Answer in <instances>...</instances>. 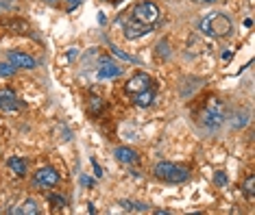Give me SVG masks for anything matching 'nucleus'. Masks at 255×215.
<instances>
[{
	"instance_id": "a878e982",
	"label": "nucleus",
	"mask_w": 255,
	"mask_h": 215,
	"mask_svg": "<svg viewBox=\"0 0 255 215\" xmlns=\"http://www.w3.org/2000/svg\"><path fill=\"white\" fill-rule=\"evenodd\" d=\"M81 185H85V187H92V185H94V180L90 178V176H85V174H83V176H81Z\"/></svg>"
},
{
	"instance_id": "7ed1b4c3",
	"label": "nucleus",
	"mask_w": 255,
	"mask_h": 215,
	"mask_svg": "<svg viewBox=\"0 0 255 215\" xmlns=\"http://www.w3.org/2000/svg\"><path fill=\"white\" fill-rule=\"evenodd\" d=\"M155 176H157L159 180H164V183H186L188 178H190V170L184 168V165L179 163H170V161H159L155 165Z\"/></svg>"
},
{
	"instance_id": "2eb2a0df",
	"label": "nucleus",
	"mask_w": 255,
	"mask_h": 215,
	"mask_svg": "<svg viewBox=\"0 0 255 215\" xmlns=\"http://www.w3.org/2000/svg\"><path fill=\"white\" fill-rule=\"evenodd\" d=\"M15 213H20V215H37L40 213V209H37L35 200H26L24 205H22V209H15Z\"/></svg>"
},
{
	"instance_id": "423d86ee",
	"label": "nucleus",
	"mask_w": 255,
	"mask_h": 215,
	"mask_svg": "<svg viewBox=\"0 0 255 215\" xmlns=\"http://www.w3.org/2000/svg\"><path fill=\"white\" fill-rule=\"evenodd\" d=\"M33 183L37 187H44V189H48V187H55L59 185V174L55 172L53 168H42L35 172V178H33Z\"/></svg>"
},
{
	"instance_id": "dca6fc26",
	"label": "nucleus",
	"mask_w": 255,
	"mask_h": 215,
	"mask_svg": "<svg viewBox=\"0 0 255 215\" xmlns=\"http://www.w3.org/2000/svg\"><path fill=\"white\" fill-rule=\"evenodd\" d=\"M242 189H245V196L249 198V200H253V198H255V176H253V174L247 176L245 187H242Z\"/></svg>"
},
{
	"instance_id": "bb28decb",
	"label": "nucleus",
	"mask_w": 255,
	"mask_h": 215,
	"mask_svg": "<svg viewBox=\"0 0 255 215\" xmlns=\"http://www.w3.org/2000/svg\"><path fill=\"white\" fill-rule=\"evenodd\" d=\"M194 2H201V4H214L216 0H194Z\"/></svg>"
},
{
	"instance_id": "0eeeda50",
	"label": "nucleus",
	"mask_w": 255,
	"mask_h": 215,
	"mask_svg": "<svg viewBox=\"0 0 255 215\" xmlns=\"http://www.w3.org/2000/svg\"><path fill=\"white\" fill-rule=\"evenodd\" d=\"M7 59L13 68H22V70H33L37 65V61L31 57V54H24V52H18V50H9Z\"/></svg>"
},
{
	"instance_id": "ddd939ff",
	"label": "nucleus",
	"mask_w": 255,
	"mask_h": 215,
	"mask_svg": "<svg viewBox=\"0 0 255 215\" xmlns=\"http://www.w3.org/2000/svg\"><path fill=\"white\" fill-rule=\"evenodd\" d=\"M7 29L15 35H31V26L26 24L24 20H9L7 22Z\"/></svg>"
},
{
	"instance_id": "f3484780",
	"label": "nucleus",
	"mask_w": 255,
	"mask_h": 215,
	"mask_svg": "<svg viewBox=\"0 0 255 215\" xmlns=\"http://www.w3.org/2000/svg\"><path fill=\"white\" fill-rule=\"evenodd\" d=\"M112 54H114V57H120V59H123V61H129V63H137V65L142 63L137 57H131V54H127L125 50H120V48H116V46L112 48Z\"/></svg>"
},
{
	"instance_id": "f257e3e1",
	"label": "nucleus",
	"mask_w": 255,
	"mask_h": 215,
	"mask_svg": "<svg viewBox=\"0 0 255 215\" xmlns=\"http://www.w3.org/2000/svg\"><path fill=\"white\" fill-rule=\"evenodd\" d=\"M198 120H201L203 129L207 130H218L220 126L225 124L227 115H225V102L220 100V98L212 96L207 102H205V107L201 109V115H198Z\"/></svg>"
},
{
	"instance_id": "393cba45",
	"label": "nucleus",
	"mask_w": 255,
	"mask_h": 215,
	"mask_svg": "<svg viewBox=\"0 0 255 215\" xmlns=\"http://www.w3.org/2000/svg\"><path fill=\"white\" fill-rule=\"evenodd\" d=\"M92 165H94V174H96L98 178H103V168L96 163V159H92Z\"/></svg>"
},
{
	"instance_id": "a211bd4d",
	"label": "nucleus",
	"mask_w": 255,
	"mask_h": 215,
	"mask_svg": "<svg viewBox=\"0 0 255 215\" xmlns=\"http://www.w3.org/2000/svg\"><path fill=\"white\" fill-rule=\"evenodd\" d=\"M120 207L127 211H146V205H137V202H129V200H120Z\"/></svg>"
},
{
	"instance_id": "4be33fe9",
	"label": "nucleus",
	"mask_w": 255,
	"mask_h": 215,
	"mask_svg": "<svg viewBox=\"0 0 255 215\" xmlns=\"http://www.w3.org/2000/svg\"><path fill=\"white\" fill-rule=\"evenodd\" d=\"M227 180H229V178H227V174H225V172H216V174H214V183L218 185V187H225V185H227Z\"/></svg>"
},
{
	"instance_id": "c85d7f7f",
	"label": "nucleus",
	"mask_w": 255,
	"mask_h": 215,
	"mask_svg": "<svg viewBox=\"0 0 255 215\" xmlns=\"http://www.w3.org/2000/svg\"><path fill=\"white\" fill-rule=\"evenodd\" d=\"M4 2H13V0H4Z\"/></svg>"
},
{
	"instance_id": "9d476101",
	"label": "nucleus",
	"mask_w": 255,
	"mask_h": 215,
	"mask_svg": "<svg viewBox=\"0 0 255 215\" xmlns=\"http://www.w3.org/2000/svg\"><path fill=\"white\" fill-rule=\"evenodd\" d=\"M0 109L7 113H13L20 109L18 104V98H15V93L11 89H0Z\"/></svg>"
},
{
	"instance_id": "1a4fd4ad",
	"label": "nucleus",
	"mask_w": 255,
	"mask_h": 215,
	"mask_svg": "<svg viewBox=\"0 0 255 215\" xmlns=\"http://www.w3.org/2000/svg\"><path fill=\"white\" fill-rule=\"evenodd\" d=\"M123 74V68L120 65H116L112 61H107V59H103L101 65H98V72H96V76L101 81H107V79H116V76H120Z\"/></svg>"
},
{
	"instance_id": "412c9836",
	"label": "nucleus",
	"mask_w": 255,
	"mask_h": 215,
	"mask_svg": "<svg viewBox=\"0 0 255 215\" xmlns=\"http://www.w3.org/2000/svg\"><path fill=\"white\" fill-rule=\"evenodd\" d=\"M13 72H15V68L11 63H0V76L2 79H7V76H13Z\"/></svg>"
},
{
	"instance_id": "cd10ccee",
	"label": "nucleus",
	"mask_w": 255,
	"mask_h": 215,
	"mask_svg": "<svg viewBox=\"0 0 255 215\" xmlns=\"http://www.w3.org/2000/svg\"><path fill=\"white\" fill-rule=\"evenodd\" d=\"M118 2H123V0H114V4H118Z\"/></svg>"
},
{
	"instance_id": "5701e85b",
	"label": "nucleus",
	"mask_w": 255,
	"mask_h": 215,
	"mask_svg": "<svg viewBox=\"0 0 255 215\" xmlns=\"http://www.w3.org/2000/svg\"><path fill=\"white\" fill-rule=\"evenodd\" d=\"M157 50H159V57H162V59H166V57H168V42H159V46H157Z\"/></svg>"
},
{
	"instance_id": "aec40b11",
	"label": "nucleus",
	"mask_w": 255,
	"mask_h": 215,
	"mask_svg": "<svg viewBox=\"0 0 255 215\" xmlns=\"http://www.w3.org/2000/svg\"><path fill=\"white\" fill-rule=\"evenodd\" d=\"M46 198H48V202H51L55 209H64V207H65V198H62V196H57V194H48Z\"/></svg>"
},
{
	"instance_id": "39448f33",
	"label": "nucleus",
	"mask_w": 255,
	"mask_h": 215,
	"mask_svg": "<svg viewBox=\"0 0 255 215\" xmlns=\"http://www.w3.org/2000/svg\"><path fill=\"white\" fill-rule=\"evenodd\" d=\"M151 85H155L151 76H148V74H144V72H137L135 76H131V79L127 81L125 91L129 93V96H135V93L144 91V89H146V87H151Z\"/></svg>"
},
{
	"instance_id": "9b49d317",
	"label": "nucleus",
	"mask_w": 255,
	"mask_h": 215,
	"mask_svg": "<svg viewBox=\"0 0 255 215\" xmlns=\"http://www.w3.org/2000/svg\"><path fill=\"white\" fill-rule=\"evenodd\" d=\"M155 96H157V91H155V87L151 85V87H146L144 91L135 93V96H133V102H135L140 109H146V107H151V104L155 102Z\"/></svg>"
},
{
	"instance_id": "4468645a",
	"label": "nucleus",
	"mask_w": 255,
	"mask_h": 215,
	"mask_svg": "<svg viewBox=\"0 0 255 215\" xmlns=\"http://www.w3.org/2000/svg\"><path fill=\"white\" fill-rule=\"evenodd\" d=\"M7 165H9V170L13 172L15 176H24L26 174V163H24V159H20V157H11L7 159Z\"/></svg>"
},
{
	"instance_id": "6e6552de",
	"label": "nucleus",
	"mask_w": 255,
	"mask_h": 215,
	"mask_svg": "<svg viewBox=\"0 0 255 215\" xmlns=\"http://www.w3.org/2000/svg\"><path fill=\"white\" fill-rule=\"evenodd\" d=\"M146 33H151V26H144L131 18L125 20V37L127 40H135V37H142V35H146Z\"/></svg>"
},
{
	"instance_id": "6ab92c4d",
	"label": "nucleus",
	"mask_w": 255,
	"mask_h": 215,
	"mask_svg": "<svg viewBox=\"0 0 255 215\" xmlns=\"http://www.w3.org/2000/svg\"><path fill=\"white\" fill-rule=\"evenodd\" d=\"M105 109V100L103 98H92V104H90V113L92 115H98Z\"/></svg>"
},
{
	"instance_id": "f8f14e48",
	"label": "nucleus",
	"mask_w": 255,
	"mask_h": 215,
	"mask_svg": "<svg viewBox=\"0 0 255 215\" xmlns=\"http://www.w3.org/2000/svg\"><path fill=\"white\" fill-rule=\"evenodd\" d=\"M114 157H116V161L127 163V165L137 163V152L133 150V148H129V146H118L114 150Z\"/></svg>"
},
{
	"instance_id": "20e7f679",
	"label": "nucleus",
	"mask_w": 255,
	"mask_h": 215,
	"mask_svg": "<svg viewBox=\"0 0 255 215\" xmlns=\"http://www.w3.org/2000/svg\"><path fill=\"white\" fill-rule=\"evenodd\" d=\"M129 18L153 29L159 22V18H162V11H159V7L155 2H151V0H144V2H137L135 7L129 11Z\"/></svg>"
},
{
	"instance_id": "f03ea898",
	"label": "nucleus",
	"mask_w": 255,
	"mask_h": 215,
	"mask_svg": "<svg viewBox=\"0 0 255 215\" xmlns=\"http://www.w3.org/2000/svg\"><path fill=\"white\" fill-rule=\"evenodd\" d=\"M198 31L207 37H227L231 33V20L220 11H214L198 22Z\"/></svg>"
},
{
	"instance_id": "b1692460",
	"label": "nucleus",
	"mask_w": 255,
	"mask_h": 215,
	"mask_svg": "<svg viewBox=\"0 0 255 215\" xmlns=\"http://www.w3.org/2000/svg\"><path fill=\"white\" fill-rule=\"evenodd\" d=\"M81 2H83V0H65V9H68V11H74Z\"/></svg>"
}]
</instances>
